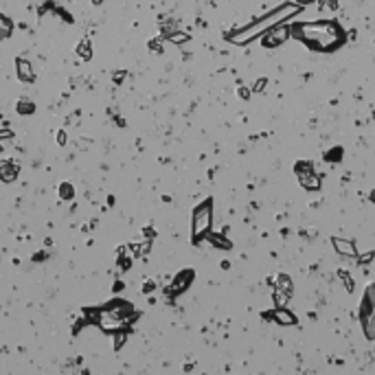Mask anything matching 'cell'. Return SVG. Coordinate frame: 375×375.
I'll list each match as a JSON object with an SVG mask.
<instances>
[{"mask_svg":"<svg viewBox=\"0 0 375 375\" xmlns=\"http://www.w3.org/2000/svg\"><path fill=\"white\" fill-rule=\"evenodd\" d=\"M290 38H296L307 48L316 53H333L347 42L344 29L336 20H318V22H296L290 27Z\"/></svg>","mask_w":375,"mask_h":375,"instance_id":"6da1fadb","label":"cell"},{"mask_svg":"<svg viewBox=\"0 0 375 375\" xmlns=\"http://www.w3.org/2000/svg\"><path fill=\"white\" fill-rule=\"evenodd\" d=\"M301 9L303 7H298L296 2H283V4H279V7L272 9V11L263 13L261 18L252 20V22L246 24V27H239V29H235V31L226 33V42L235 44V47H246V44H250L252 40L261 38L268 29H272V27H277V24L285 22L287 18L298 16V13H301Z\"/></svg>","mask_w":375,"mask_h":375,"instance_id":"7a4b0ae2","label":"cell"},{"mask_svg":"<svg viewBox=\"0 0 375 375\" xmlns=\"http://www.w3.org/2000/svg\"><path fill=\"white\" fill-rule=\"evenodd\" d=\"M211 220H213V200H204L200 206H195L193 211V237L195 241L209 233L211 229Z\"/></svg>","mask_w":375,"mask_h":375,"instance_id":"3957f363","label":"cell"},{"mask_svg":"<svg viewBox=\"0 0 375 375\" xmlns=\"http://www.w3.org/2000/svg\"><path fill=\"white\" fill-rule=\"evenodd\" d=\"M296 176H298V182H301V187H305L307 191H318L321 189V178H318V174L314 171V165L310 160H301V163H296Z\"/></svg>","mask_w":375,"mask_h":375,"instance_id":"277c9868","label":"cell"},{"mask_svg":"<svg viewBox=\"0 0 375 375\" xmlns=\"http://www.w3.org/2000/svg\"><path fill=\"white\" fill-rule=\"evenodd\" d=\"M285 40H290V27H287L285 22L268 29V31L261 35V42H263V47L266 48H275V47H279V44L285 42Z\"/></svg>","mask_w":375,"mask_h":375,"instance_id":"5b68a950","label":"cell"},{"mask_svg":"<svg viewBox=\"0 0 375 375\" xmlns=\"http://www.w3.org/2000/svg\"><path fill=\"white\" fill-rule=\"evenodd\" d=\"M16 70H18V79L24 84H33L35 82V73H33V66L27 57H18L16 59Z\"/></svg>","mask_w":375,"mask_h":375,"instance_id":"8992f818","label":"cell"},{"mask_svg":"<svg viewBox=\"0 0 375 375\" xmlns=\"http://www.w3.org/2000/svg\"><path fill=\"white\" fill-rule=\"evenodd\" d=\"M18 176V167L11 160H0V180L11 182Z\"/></svg>","mask_w":375,"mask_h":375,"instance_id":"52a82bcc","label":"cell"},{"mask_svg":"<svg viewBox=\"0 0 375 375\" xmlns=\"http://www.w3.org/2000/svg\"><path fill=\"white\" fill-rule=\"evenodd\" d=\"M333 248H336L340 255L344 257H356V246H353V241H349V239H333Z\"/></svg>","mask_w":375,"mask_h":375,"instance_id":"ba28073f","label":"cell"},{"mask_svg":"<svg viewBox=\"0 0 375 375\" xmlns=\"http://www.w3.org/2000/svg\"><path fill=\"white\" fill-rule=\"evenodd\" d=\"M11 33H13V22H11V18H7L4 13H0V40L11 38Z\"/></svg>","mask_w":375,"mask_h":375,"instance_id":"9c48e42d","label":"cell"},{"mask_svg":"<svg viewBox=\"0 0 375 375\" xmlns=\"http://www.w3.org/2000/svg\"><path fill=\"white\" fill-rule=\"evenodd\" d=\"M77 55L84 59V62H88V59L93 57V47H90L88 40H84V42L77 44Z\"/></svg>","mask_w":375,"mask_h":375,"instance_id":"30bf717a","label":"cell"},{"mask_svg":"<svg viewBox=\"0 0 375 375\" xmlns=\"http://www.w3.org/2000/svg\"><path fill=\"white\" fill-rule=\"evenodd\" d=\"M18 112L20 114H33L35 112V105L29 99H20L18 101Z\"/></svg>","mask_w":375,"mask_h":375,"instance_id":"8fae6325","label":"cell"},{"mask_svg":"<svg viewBox=\"0 0 375 375\" xmlns=\"http://www.w3.org/2000/svg\"><path fill=\"white\" fill-rule=\"evenodd\" d=\"M275 318L279 323H281V325H292L294 323V316L292 314H287V312H283V310H279L277 314H275Z\"/></svg>","mask_w":375,"mask_h":375,"instance_id":"7c38bea8","label":"cell"},{"mask_svg":"<svg viewBox=\"0 0 375 375\" xmlns=\"http://www.w3.org/2000/svg\"><path fill=\"white\" fill-rule=\"evenodd\" d=\"M167 40H171V42L180 44V42H189V35H187V33H180V31H174L171 35H167Z\"/></svg>","mask_w":375,"mask_h":375,"instance_id":"4fadbf2b","label":"cell"},{"mask_svg":"<svg viewBox=\"0 0 375 375\" xmlns=\"http://www.w3.org/2000/svg\"><path fill=\"white\" fill-rule=\"evenodd\" d=\"M266 86H268V79H266V77H261V79H257V82L252 84V88H250V90H255V93H261V90L266 88Z\"/></svg>","mask_w":375,"mask_h":375,"instance_id":"5bb4252c","label":"cell"},{"mask_svg":"<svg viewBox=\"0 0 375 375\" xmlns=\"http://www.w3.org/2000/svg\"><path fill=\"white\" fill-rule=\"evenodd\" d=\"M336 156H342V147H333V149L327 154V160H331V163H333V160H338Z\"/></svg>","mask_w":375,"mask_h":375,"instance_id":"9a60e30c","label":"cell"},{"mask_svg":"<svg viewBox=\"0 0 375 375\" xmlns=\"http://www.w3.org/2000/svg\"><path fill=\"white\" fill-rule=\"evenodd\" d=\"M70 195H73V187H70V185H62V197L68 200Z\"/></svg>","mask_w":375,"mask_h":375,"instance_id":"2e32d148","label":"cell"},{"mask_svg":"<svg viewBox=\"0 0 375 375\" xmlns=\"http://www.w3.org/2000/svg\"><path fill=\"white\" fill-rule=\"evenodd\" d=\"M57 143H59V145H66V132H64V130L57 132Z\"/></svg>","mask_w":375,"mask_h":375,"instance_id":"e0dca14e","label":"cell"},{"mask_svg":"<svg viewBox=\"0 0 375 375\" xmlns=\"http://www.w3.org/2000/svg\"><path fill=\"white\" fill-rule=\"evenodd\" d=\"M0 139H13V134L9 130H2V132H0Z\"/></svg>","mask_w":375,"mask_h":375,"instance_id":"ac0fdd59","label":"cell"},{"mask_svg":"<svg viewBox=\"0 0 375 375\" xmlns=\"http://www.w3.org/2000/svg\"><path fill=\"white\" fill-rule=\"evenodd\" d=\"M123 77H125V73H116V75H114V82L121 84V82H123Z\"/></svg>","mask_w":375,"mask_h":375,"instance_id":"d6986e66","label":"cell"},{"mask_svg":"<svg viewBox=\"0 0 375 375\" xmlns=\"http://www.w3.org/2000/svg\"><path fill=\"white\" fill-rule=\"evenodd\" d=\"M239 97H241V99H248V97H250V93H248L246 88H241V90H239Z\"/></svg>","mask_w":375,"mask_h":375,"instance_id":"ffe728a7","label":"cell"},{"mask_svg":"<svg viewBox=\"0 0 375 375\" xmlns=\"http://www.w3.org/2000/svg\"><path fill=\"white\" fill-rule=\"evenodd\" d=\"M329 7H331V9H336V7H338V0H331V2H329Z\"/></svg>","mask_w":375,"mask_h":375,"instance_id":"44dd1931","label":"cell"},{"mask_svg":"<svg viewBox=\"0 0 375 375\" xmlns=\"http://www.w3.org/2000/svg\"><path fill=\"white\" fill-rule=\"evenodd\" d=\"M93 2H94V4H101V0H93Z\"/></svg>","mask_w":375,"mask_h":375,"instance_id":"7402d4cb","label":"cell"}]
</instances>
